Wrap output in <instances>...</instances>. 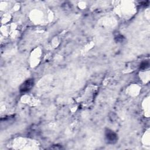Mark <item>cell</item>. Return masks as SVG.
<instances>
[{
	"mask_svg": "<svg viewBox=\"0 0 150 150\" xmlns=\"http://www.w3.org/2000/svg\"><path fill=\"white\" fill-rule=\"evenodd\" d=\"M33 80L29 79L25 81L20 86V91L21 93H26L29 91L33 86Z\"/></svg>",
	"mask_w": 150,
	"mask_h": 150,
	"instance_id": "obj_1",
	"label": "cell"
},
{
	"mask_svg": "<svg viewBox=\"0 0 150 150\" xmlns=\"http://www.w3.org/2000/svg\"><path fill=\"white\" fill-rule=\"evenodd\" d=\"M105 137L107 141L109 143L113 144L117 141V135L115 133H114L112 131H110V130L107 131L105 134Z\"/></svg>",
	"mask_w": 150,
	"mask_h": 150,
	"instance_id": "obj_2",
	"label": "cell"
},
{
	"mask_svg": "<svg viewBox=\"0 0 150 150\" xmlns=\"http://www.w3.org/2000/svg\"><path fill=\"white\" fill-rule=\"evenodd\" d=\"M149 66V63L148 62H142L140 66V69H145L146 67Z\"/></svg>",
	"mask_w": 150,
	"mask_h": 150,
	"instance_id": "obj_3",
	"label": "cell"
}]
</instances>
